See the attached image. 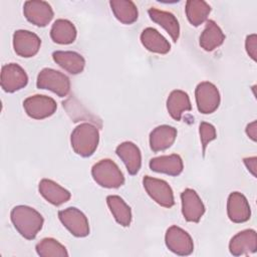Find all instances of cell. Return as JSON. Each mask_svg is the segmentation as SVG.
Listing matches in <instances>:
<instances>
[{
    "instance_id": "2",
    "label": "cell",
    "mask_w": 257,
    "mask_h": 257,
    "mask_svg": "<svg viewBox=\"0 0 257 257\" xmlns=\"http://www.w3.org/2000/svg\"><path fill=\"white\" fill-rule=\"evenodd\" d=\"M99 142V132L92 123L78 124L71 133L70 144L75 154L82 158H88L94 154Z\"/></svg>"
},
{
    "instance_id": "20",
    "label": "cell",
    "mask_w": 257,
    "mask_h": 257,
    "mask_svg": "<svg viewBox=\"0 0 257 257\" xmlns=\"http://www.w3.org/2000/svg\"><path fill=\"white\" fill-rule=\"evenodd\" d=\"M52 58L56 64L70 74L82 72L85 66V59L81 54L75 51L56 50L52 53Z\"/></svg>"
},
{
    "instance_id": "11",
    "label": "cell",
    "mask_w": 257,
    "mask_h": 257,
    "mask_svg": "<svg viewBox=\"0 0 257 257\" xmlns=\"http://www.w3.org/2000/svg\"><path fill=\"white\" fill-rule=\"evenodd\" d=\"M23 14L25 18L38 27L46 26L53 18V10L45 1L30 0L23 5Z\"/></svg>"
},
{
    "instance_id": "4",
    "label": "cell",
    "mask_w": 257,
    "mask_h": 257,
    "mask_svg": "<svg viewBox=\"0 0 257 257\" xmlns=\"http://www.w3.org/2000/svg\"><path fill=\"white\" fill-rule=\"evenodd\" d=\"M36 86L39 89L50 90L59 97H64L70 91V80L64 73L45 67L37 75Z\"/></svg>"
},
{
    "instance_id": "24",
    "label": "cell",
    "mask_w": 257,
    "mask_h": 257,
    "mask_svg": "<svg viewBox=\"0 0 257 257\" xmlns=\"http://www.w3.org/2000/svg\"><path fill=\"white\" fill-rule=\"evenodd\" d=\"M167 109L169 114L175 120H181L183 112L192 109V104L188 93L181 89L173 90L167 98Z\"/></svg>"
},
{
    "instance_id": "25",
    "label": "cell",
    "mask_w": 257,
    "mask_h": 257,
    "mask_svg": "<svg viewBox=\"0 0 257 257\" xmlns=\"http://www.w3.org/2000/svg\"><path fill=\"white\" fill-rule=\"evenodd\" d=\"M76 28L67 19H57L51 26L50 37L57 44H70L76 38Z\"/></svg>"
},
{
    "instance_id": "1",
    "label": "cell",
    "mask_w": 257,
    "mask_h": 257,
    "mask_svg": "<svg viewBox=\"0 0 257 257\" xmlns=\"http://www.w3.org/2000/svg\"><path fill=\"white\" fill-rule=\"evenodd\" d=\"M10 218L14 228L27 240H33L44 223V219L38 211L25 205L14 207L11 210Z\"/></svg>"
},
{
    "instance_id": "17",
    "label": "cell",
    "mask_w": 257,
    "mask_h": 257,
    "mask_svg": "<svg viewBox=\"0 0 257 257\" xmlns=\"http://www.w3.org/2000/svg\"><path fill=\"white\" fill-rule=\"evenodd\" d=\"M149 166L150 169L156 173L166 174L173 177L179 176L184 169L183 160L177 154L153 158L151 159Z\"/></svg>"
},
{
    "instance_id": "13",
    "label": "cell",
    "mask_w": 257,
    "mask_h": 257,
    "mask_svg": "<svg viewBox=\"0 0 257 257\" xmlns=\"http://www.w3.org/2000/svg\"><path fill=\"white\" fill-rule=\"evenodd\" d=\"M182 214L187 222L198 223L205 213V206L197 192L193 189H185L181 193Z\"/></svg>"
},
{
    "instance_id": "27",
    "label": "cell",
    "mask_w": 257,
    "mask_h": 257,
    "mask_svg": "<svg viewBox=\"0 0 257 257\" xmlns=\"http://www.w3.org/2000/svg\"><path fill=\"white\" fill-rule=\"evenodd\" d=\"M106 203L114 220L122 227H128L132 222V210L123 199L116 195H109L106 197Z\"/></svg>"
},
{
    "instance_id": "29",
    "label": "cell",
    "mask_w": 257,
    "mask_h": 257,
    "mask_svg": "<svg viewBox=\"0 0 257 257\" xmlns=\"http://www.w3.org/2000/svg\"><path fill=\"white\" fill-rule=\"evenodd\" d=\"M36 252L41 257H66V248L53 238H44L35 246Z\"/></svg>"
},
{
    "instance_id": "15",
    "label": "cell",
    "mask_w": 257,
    "mask_h": 257,
    "mask_svg": "<svg viewBox=\"0 0 257 257\" xmlns=\"http://www.w3.org/2000/svg\"><path fill=\"white\" fill-rule=\"evenodd\" d=\"M227 214L233 223H244L250 219V205L243 194L232 192L229 195L227 200Z\"/></svg>"
},
{
    "instance_id": "19",
    "label": "cell",
    "mask_w": 257,
    "mask_h": 257,
    "mask_svg": "<svg viewBox=\"0 0 257 257\" xmlns=\"http://www.w3.org/2000/svg\"><path fill=\"white\" fill-rule=\"evenodd\" d=\"M38 191L48 203L54 206H60L66 203L71 197L69 191L49 179H42L39 182Z\"/></svg>"
},
{
    "instance_id": "32",
    "label": "cell",
    "mask_w": 257,
    "mask_h": 257,
    "mask_svg": "<svg viewBox=\"0 0 257 257\" xmlns=\"http://www.w3.org/2000/svg\"><path fill=\"white\" fill-rule=\"evenodd\" d=\"M243 162L248 169V171L256 177V166H257V158L256 157H251V158H244Z\"/></svg>"
},
{
    "instance_id": "23",
    "label": "cell",
    "mask_w": 257,
    "mask_h": 257,
    "mask_svg": "<svg viewBox=\"0 0 257 257\" xmlns=\"http://www.w3.org/2000/svg\"><path fill=\"white\" fill-rule=\"evenodd\" d=\"M225 34L214 20H207L206 26L200 35V46L206 51H213L223 44Z\"/></svg>"
},
{
    "instance_id": "7",
    "label": "cell",
    "mask_w": 257,
    "mask_h": 257,
    "mask_svg": "<svg viewBox=\"0 0 257 257\" xmlns=\"http://www.w3.org/2000/svg\"><path fill=\"white\" fill-rule=\"evenodd\" d=\"M62 225L75 237L82 238L89 234V223L86 216L77 208L69 207L58 212Z\"/></svg>"
},
{
    "instance_id": "5",
    "label": "cell",
    "mask_w": 257,
    "mask_h": 257,
    "mask_svg": "<svg viewBox=\"0 0 257 257\" xmlns=\"http://www.w3.org/2000/svg\"><path fill=\"white\" fill-rule=\"evenodd\" d=\"M143 185L148 195L160 206L171 208L175 205L173 190L166 181L146 176L143 179Z\"/></svg>"
},
{
    "instance_id": "10",
    "label": "cell",
    "mask_w": 257,
    "mask_h": 257,
    "mask_svg": "<svg viewBox=\"0 0 257 257\" xmlns=\"http://www.w3.org/2000/svg\"><path fill=\"white\" fill-rule=\"evenodd\" d=\"M1 87L4 91L12 93L22 89L28 83V75L17 63L4 64L1 68Z\"/></svg>"
},
{
    "instance_id": "30",
    "label": "cell",
    "mask_w": 257,
    "mask_h": 257,
    "mask_svg": "<svg viewBox=\"0 0 257 257\" xmlns=\"http://www.w3.org/2000/svg\"><path fill=\"white\" fill-rule=\"evenodd\" d=\"M199 134H200V140L202 145V155L204 157L209 143H211L217 138V133L213 124L206 121H202L199 125Z\"/></svg>"
},
{
    "instance_id": "16",
    "label": "cell",
    "mask_w": 257,
    "mask_h": 257,
    "mask_svg": "<svg viewBox=\"0 0 257 257\" xmlns=\"http://www.w3.org/2000/svg\"><path fill=\"white\" fill-rule=\"evenodd\" d=\"M115 153L123 162L130 175H137L142 167V154L137 145L132 142H123L119 144Z\"/></svg>"
},
{
    "instance_id": "33",
    "label": "cell",
    "mask_w": 257,
    "mask_h": 257,
    "mask_svg": "<svg viewBox=\"0 0 257 257\" xmlns=\"http://www.w3.org/2000/svg\"><path fill=\"white\" fill-rule=\"evenodd\" d=\"M245 132L247 134V136L253 141V142H256V136H257V121L254 120L250 123L247 124L246 128H245Z\"/></svg>"
},
{
    "instance_id": "3",
    "label": "cell",
    "mask_w": 257,
    "mask_h": 257,
    "mask_svg": "<svg viewBox=\"0 0 257 257\" xmlns=\"http://www.w3.org/2000/svg\"><path fill=\"white\" fill-rule=\"evenodd\" d=\"M94 182L102 188L116 189L124 184V177L118 166L109 159H103L91 168Z\"/></svg>"
},
{
    "instance_id": "28",
    "label": "cell",
    "mask_w": 257,
    "mask_h": 257,
    "mask_svg": "<svg viewBox=\"0 0 257 257\" xmlns=\"http://www.w3.org/2000/svg\"><path fill=\"white\" fill-rule=\"evenodd\" d=\"M185 11L189 22L197 27L207 20L211 12V6L204 0H188Z\"/></svg>"
},
{
    "instance_id": "22",
    "label": "cell",
    "mask_w": 257,
    "mask_h": 257,
    "mask_svg": "<svg viewBox=\"0 0 257 257\" xmlns=\"http://www.w3.org/2000/svg\"><path fill=\"white\" fill-rule=\"evenodd\" d=\"M141 42L147 50L154 53L167 54L171 50L170 42L153 27L143 30L141 33Z\"/></svg>"
},
{
    "instance_id": "14",
    "label": "cell",
    "mask_w": 257,
    "mask_h": 257,
    "mask_svg": "<svg viewBox=\"0 0 257 257\" xmlns=\"http://www.w3.org/2000/svg\"><path fill=\"white\" fill-rule=\"evenodd\" d=\"M256 250L257 234L253 229H246L237 233L229 242V251L233 256L252 254Z\"/></svg>"
},
{
    "instance_id": "12",
    "label": "cell",
    "mask_w": 257,
    "mask_h": 257,
    "mask_svg": "<svg viewBox=\"0 0 257 257\" xmlns=\"http://www.w3.org/2000/svg\"><path fill=\"white\" fill-rule=\"evenodd\" d=\"M41 45V39L37 34L19 29L13 34V48L17 55L25 58L36 55Z\"/></svg>"
},
{
    "instance_id": "31",
    "label": "cell",
    "mask_w": 257,
    "mask_h": 257,
    "mask_svg": "<svg viewBox=\"0 0 257 257\" xmlns=\"http://www.w3.org/2000/svg\"><path fill=\"white\" fill-rule=\"evenodd\" d=\"M245 48L248 53V55L256 61V55H257V36L256 34H250L246 37L245 40Z\"/></svg>"
},
{
    "instance_id": "6",
    "label": "cell",
    "mask_w": 257,
    "mask_h": 257,
    "mask_svg": "<svg viewBox=\"0 0 257 257\" xmlns=\"http://www.w3.org/2000/svg\"><path fill=\"white\" fill-rule=\"evenodd\" d=\"M198 110L203 114L213 113L220 105V92L215 84L209 81L200 82L195 89Z\"/></svg>"
},
{
    "instance_id": "21",
    "label": "cell",
    "mask_w": 257,
    "mask_h": 257,
    "mask_svg": "<svg viewBox=\"0 0 257 257\" xmlns=\"http://www.w3.org/2000/svg\"><path fill=\"white\" fill-rule=\"evenodd\" d=\"M148 13L154 22L162 26L169 33L174 42L178 41L180 36V24L173 13L157 8H150Z\"/></svg>"
},
{
    "instance_id": "18",
    "label": "cell",
    "mask_w": 257,
    "mask_h": 257,
    "mask_svg": "<svg viewBox=\"0 0 257 257\" xmlns=\"http://www.w3.org/2000/svg\"><path fill=\"white\" fill-rule=\"evenodd\" d=\"M177 128L169 124H162L155 127L150 134V148L158 153L169 149L176 141Z\"/></svg>"
},
{
    "instance_id": "8",
    "label": "cell",
    "mask_w": 257,
    "mask_h": 257,
    "mask_svg": "<svg viewBox=\"0 0 257 257\" xmlns=\"http://www.w3.org/2000/svg\"><path fill=\"white\" fill-rule=\"evenodd\" d=\"M165 243L170 251L180 256H188L194 251V242L190 234L176 225L168 228Z\"/></svg>"
},
{
    "instance_id": "26",
    "label": "cell",
    "mask_w": 257,
    "mask_h": 257,
    "mask_svg": "<svg viewBox=\"0 0 257 257\" xmlns=\"http://www.w3.org/2000/svg\"><path fill=\"white\" fill-rule=\"evenodd\" d=\"M110 9L114 17L123 24H132L138 20L139 11L131 0H110Z\"/></svg>"
},
{
    "instance_id": "9",
    "label": "cell",
    "mask_w": 257,
    "mask_h": 257,
    "mask_svg": "<svg viewBox=\"0 0 257 257\" xmlns=\"http://www.w3.org/2000/svg\"><path fill=\"white\" fill-rule=\"evenodd\" d=\"M26 114L34 119H43L51 116L57 109L56 101L47 95L34 94L23 101Z\"/></svg>"
}]
</instances>
